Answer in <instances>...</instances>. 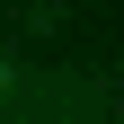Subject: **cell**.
Masks as SVG:
<instances>
[{
	"label": "cell",
	"instance_id": "6da1fadb",
	"mask_svg": "<svg viewBox=\"0 0 124 124\" xmlns=\"http://www.w3.org/2000/svg\"><path fill=\"white\" fill-rule=\"evenodd\" d=\"M0 89H18V62H9V53H0Z\"/></svg>",
	"mask_w": 124,
	"mask_h": 124
}]
</instances>
